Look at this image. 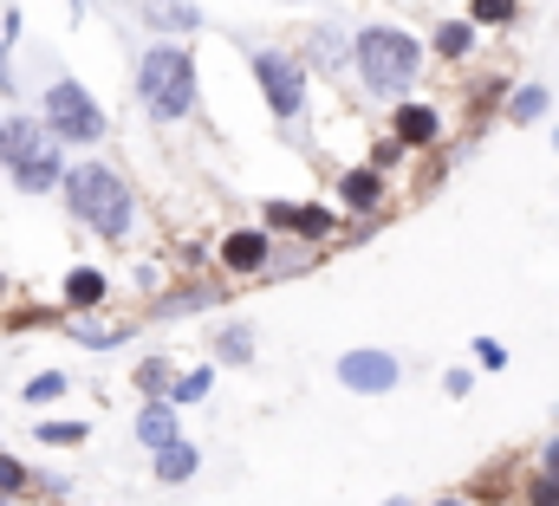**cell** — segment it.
<instances>
[{"label": "cell", "mask_w": 559, "mask_h": 506, "mask_svg": "<svg viewBox=\"0 0 559 506\" xmlns=\"http://www.w3.org/2000/svg\"><path fill=\"white\" fill-rule=\"evenodd\" d=\"M138 98L156 124H176L189 105H195V59L182 46H150L138 72Z\"/></svg>", "instance_id": "obj_1"}, {"label": "cell", "mask_w": 559, "mask_h": 506, "mask_svg": "<svg viewBox=\"0 0 559 506\" xmlns=\"http://www.w3.org/2000/svg\"><path fill=\"white\" fill-rule=\"evenodd\" d=\"M66 202H72V215H79L85 228H98L105 241H124V228H131V189H124L111 169H98V162L72 169V176H66Z\"/></svg>", "instance_id": "obj_2"}, {"label": "cell", "mask_w": 559, "mask_h": 506, "mask_svg": "<svg viewBox=\"0 0 559 506\" xmlns=\"http://www.w3.org/2000/svg\"><path fill=\"white\" fill-rule=\"evenodd\" d=\"M352 52H358V72H365L371 92H411V79L423 65V46L397 26H365Z\"/></svg>", "instance_id": "obj_3"}, {"label": "cell", "mask_w": 559, "mask_h": 506, "mask_svg": "<svg viewBox=\"0 0 559 506\" xmlns=\"http://www.w3.org/2000/svg\"><path fill=\"white\" fill-rule=\"evenodd\" d=\"M0 156H7V169H13V182H20L26 195H46V189L59 182V149L46 143V130L26 124V118L0 124Z\"/></svg>", "instance_id": "obj_4"}, {"label": "cell", "mask_w": 559, "mask_h": 506, "mask_svg": "<svg viewBox=\"0 0 559 506\" xmlns=\"http://www.w3.org/2000/svg\"><path fill=\"white\" fill-rule=\"evenodd\" d=\"M46 130L66 136V143H92V136L105 130V111H98V98H92L79 79H59V85L46 92Z\"/></svg>", "instance_id": "obj_5"}, {"label": "cell", "mask_w": 559, "mask_h": 506, "mask_svg": "<svg viewBox=\"0 0 559 506\" xmlns=\"http://www.w3.org/2000/svg\"><path fill=\"white\" fill-rule=\"evenodd\" d=\"M254 79H261L274 118H299V111H306V72H299L293 59H280V52H254Z\"/></svg>", "instance_id": "obj_6"}, {"label": "cell", "mask_w": 559, "mask_h": 506, "mask_svg": "<svg viewBox=\"0 0 559 506\" xmlns=\"http://www.w3.org/2000/svg\"><path fill=\"white\" fill-rule=\"evenodd\" d=\"M338 383L358 389V396H384V389H397V358H384V351H345L338 358Z\"/></svg>", "instance_id": "obj_7"}, {"label": "cell", "mask_w": 559, "mask_h": 506, "mask_svg": "<svg viewBox=\"0 0 559 506\" xmlns=\"http://www.w3.org/2000/svg\"><path fill=\"white\" fill-rule=\"evenodd\" d=\"M143 26H169V33H202L209 20L189 0H143Z\"/></svg>", "instance_id": "obj_8"}, {"label": "cell", "mask_w": 559, "mask_h": 506, "mask_svg": "<svg viewBox=\"0 0 559 506\" xmlns=\"http://www.w3.org/2000/svg\"><path fill=\"white\" fill-rule=\"evenodd\" d=\"M274 228H299V234H332V215L325 208H293V202H274L267 208Z\"/></svg>", "instance_id": "obj_9"}, {"label": "cell", "mask_w": 559, "mask_h": 506, "mask_svg": "<svg viewBox=\"0 0 559 506\" xmlns=\"http://www.w3.org/2000/svg\"><path fill=\"white\" fill-rule=\"evenodd\" d=\"M138 442L143 448H169V442H176V415H169V402H143Z\"/></svg>", "instance_id": "obj_10"}, {"label": "cell", "mask_w": 559, "mask_h": 506, "mask_svg": "<svg viewBox=\"0 0 559 506\" xmlns=\"http://www.w3.org/2000/svg\"><path fill=\"white\" fill-rule=\"evenodd\" d=\"M436 130H442V118L429 105H404L397 111V143H436Z\"/></svg>", "instance_id": "obj_11"}, {"label": "cell", "mask_w": 559, "mask_h": 506, "mask_svg": "<svg viewBox=\"0 0 559 506\" xmlns=\"http://www.w3.org/2000/svg\"><path fill=\"white\" fill-rule=\"evenodd\" d=\"M195 461H202V455H195L182 435H176L169 448H156V474H163V481H189V474H195Z\"/></svg>", "instance_id": "obj_12"}, {"label": "cell", "mask_w": 559, "mask_h": 506, "mask_svg": "<svg viewBox=\"0 0 559 506\" xmlns=\"http://www.w3.org/2000/svg\"><path fill=\"white\" fill-rule=\"evenodd\" d=\"M222 260H228L235 273H254V266L267 260V234H228V248H222Z\"/></svg>", "instance_id": "obj_13"}, {"label": "cell", "mask_w": 559, "mask_h": 506, "mask_svg": "<svg viewBox=\"0 0 559 506\" xmlns=\"http://www.w3.org/2000/svg\"><path fill=\"white\" fill-rule=\"evenodd\" d=\"M338 195H345L352 208H378V195H384V182H378V169H352V176L338 182Z\"/></svg>", "instance_id": "obj_14"}, {"label": "cell", "mask_w": 559, "mask_h": 506, "mask_svg": "<svg viewBox=\"0 0 559 506\" xmlns=\"http://www.w3.org/2000/svg\"><path fill=\"white\" fill-rule=\"evenodd\" d=\"M66 299H72V305H98V299H105V273H98V266H79V273L66 279Z\"/></svg>", "instance_id": "obj_15"}, {"label": "cell", "mask_w": 559, "mask_h": 506, "mask_svg": "<svg viewBox=\"0 0 559 506\" xmlns=\"http://www.w3.org/2000/svg\"><path fill=\"white\" fill-rule=\"evenodd\" d=\"M468 46H475V26H468V20H449V26L436 33V52H442V59H462Z\"/></svg>", "instance_id": "obj_16"}, {"label": "cell", "mask_w": 559, "mask_h": 506, "mask_svg": "<svg viewBox=\"0 0 559 506\" xmlns=\"http://www.w3.org/2000/svg\"><path fill=\"white\" fill-rule=\"evenodd\" d=\"M209 389H215V371L202 364V371H189V377H176V383H169V402H202Z\"/></svg>", "instance_id": "obj_17"}, {"label": "cell", "mask_w": 559, "mask_h": 506, "mask_svg": "<svg viewBox=\"0 0 559 506\" xmlns=\"http://www.w3.org/2000/svg\"><path fill=\"white\" fill-rule=\"evenodd\" d=\"M468 13H475L481 26H508V20H514L521 7H514V0H468Z\"/></svg>", "instance_id": "obj_18"}, {"label": "cell", "mask_w": 559, "mask_h": 506, "mask_svg": "<svg viewBox=\"0 0 559 506\" xmlns=\"http://www.w3.org/2000/svg\"><path fill=\"white\" fill-rule=\"evenodd\" d=\"M138 383L150 389V396H169V383H176V377H169V364H163V358H143V364H138Z\"/></svg>", "instance_id": "obj_19"}, {"label": "cell", "mask_w": 559, "mask_h": 506, "mask_svg": "<svg viewBox=\"0 0 559 506\" xmlns=\"http://www.w3.org/2000/svg\"><path fill=\"white\" fill-rule=\"evenodd\" d=\"M52 396H66V371H39L26 383V402H52Z\"/></svg>", "instance_id": "obj_20"}, {"label": "cell", "mask_w": 559, "mask_h": 506, "mask_svg": "<svg viewBox=\"0 0 559 506\" xmlns=\"http://www.w3.org/2000/svg\"><path fill=\"white\" fill-rule=\"evenodd\" d=\"M540 111H547V92H540V85H527V92L514 98V124H534Z\"/></svg>", "instance_id": "obj_21"}, {"label": "cell", "mask_w": 559, "mask_h": 506, "mask_svg": "<svg viewBox=\"0 0 559 506\" xmlns=\"http://www.w3.org/2000/svg\"><path fill=\"white\" fill-rule=\"evenodd\" d=\"M39 442H59V448H72V442H85V429H79V422H52V429H39Z\"/></svg>", "instance_id": "obj_22"}, {"label": "cell", "mask_w": 559, "mask_h": 506, "mask_svg": "<svg viewBox=\"0 0 559 506\" xmlns=\"http://www.w3.org/2000/svg\"><path fill=\"white\" fill-rule=\"evenodd\" d=\"M248 351H254V338H248V332H228V338H222V358H235V364H241Z\"/></svg>", "instance_id": "obj_23"}, {"label": "cell", "mask_w": 559, "mask_h": 506, "mask_svg": "<svg viewBox=\"0 0 559 506\" xmlns=\"http://www.w3.org/2000/svg\"><path fill=\"white\" fill-rule=\"evenodd\" d=\"M0 487H7V494H13V487H26V468H20L13 455H0Z\"/></svg>", "instance_id": "obj_24"}, {"label": "cell", "mask_w": 559, "mask_h": 506, "mask_svg": "<svg viewBox=\"0 0 559 506\" xmlns=\"http://www.w3.org/2000/svg\"><path fill=\"white\" fill-rule=\"evenodd\" d=\"M534 506H559V474H540L534 481Z\"/></svg>", "instance_id": "obj_25"}, {"label": "cell", "mask_w": 559, "mask_h": 506, "mask_svg": "<svg viewBox=\"0 0 559 506\" xmlns=\"http://www.w3.org/2000/svg\"><path fill=\"white\" fill-rule=\"evenodd\" d=\"M475 358H481V364H488V371H501V364H508V351H501V345H488V338H481V345H475Z\"/></svg>", "instance_id": "obj_26"}, {"label": "cell", "mask_w": 559, "mask_h": 506, "mask_svg": "<svg viewBox=\"0 0 559 506\" xmlns=\"http://www.w3.org/2000/svg\"><path fill=\"white\" fill-rule=\"evenodd\" d=\"M547 474H559V442H547Z\"/></svg>", "instance_id": "obj_27"}, {"label": "cell", "mask_w": 559, "mask_h": 506, "mask_svg": "<svg viewBox=\"0 0 559 506\" xmlns=\"http://www.w3.org/2000/svg\"><path fill=\"white\" fill-rule=\"evenodd\" d=\"M384 506H411V501H384Z\"/></svg>", "instance_id": "obj_28"}, {"label": "cell", "mask_w": 559, "mask_h": 506, "mask_svg": "<svg viewBox=\"0 0 559 506\" xmlns=\"http://www.w3.org/2000/svg\"><path fill=\"white\" fill-rule=\"evenodd\" d=\"M442 506H462V501H442Z\"/></svg>", "instance_id": "obj_29"}, {"label": "cell", "mask_w": 559, "mask_h": 506, "mask_svg": "<svg viewBox=\"0 0 559 506\" xmlns=\"http://www.w3.org/2000/svg\"><path fill=\"white\" fill-rule=\"evenodd\" d=\"M0 286H7V279H0Z\"/></svg>", "instance_id": "obj_30"}]
</instances>
